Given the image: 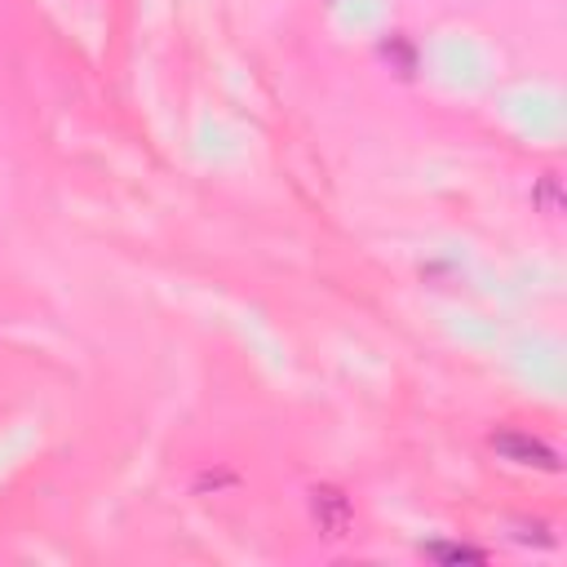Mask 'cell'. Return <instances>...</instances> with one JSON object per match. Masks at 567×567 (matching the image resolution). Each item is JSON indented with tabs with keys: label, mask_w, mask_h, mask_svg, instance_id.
Instances as JSON below:
<instances>
[{
	"label": "cell",
	"mask_w": 567,
	"mask_h": 567,
	"mask_svg": "<svg viewBox=\"0 0 567 567\" xmlns=\"http://www.w3.org/2000/svg\"><path fill=\"white\" fill-rule=\"evenodd\" d=\"M492 452L509 465H532V470H558V452L540 439V434H527V430H496L492 439Z\"/></svg>",
	"instance_id": "cell-1"
},
{
	"label": "cell",
	"mask_w": 567,
	"mask_h": 567,
	"mask_svg": "<svg viewBox=\"0 0 567 567\" xmlns=\"http://www.w3.org/2000/svg\"><path fill=\"white\" fill-rule=\"evenodd\" d=\"M310 518L328 540H341L354 527V505H350V496L341 487L319 483V487H310Z\"/></svg>",
	"instance_id": "cell-2"
}]
</instances>
